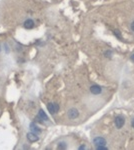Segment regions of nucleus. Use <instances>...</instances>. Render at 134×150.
<instances>
[{"instance_id": "f257e3e1", "label": "nucleus", "mask_w": 134, "mask_h": 150, "mask_svg": "<svg viewBox=\"0 0 134 150\" xmlns=\"http://www.w3.org/2000/svg\"><path fill=\"white\" fill-rule=\"evenodd\" d=\"M47 107H48V110L50 111L51 114H55L59 110V105L57 103H49Z\"/></svg>"}, {"instance_id": "f03ea898", "label": "nucleus", "mask_w": 134, "mask_h": 150, "mask_svg": "<svg viewBox=\"0 0 134 150\" xmlns=\"http://www.w3.org/2000/svg\"><path fill=\"white\" fill-rule=\"evenodd\" d=\"M124 123H125V119H124V117L123 116H117V117H115V125H116V127L119 129V128H121L123 125H124Z\"/></svg>"}, {"instance_id": "7ed1b4c3", "label": "nucleus", "mask_w": 134, "mask_h": 150, "mask_svg": "<svg viewBox=\"0 0 134 150\" xmlns=\"http://www.w3.org/2000/svg\"><path fill=\"white\" fill-rule=\"evenodd\" d=\"M93 143H94V145L96 147H98V146H104L106 144V140L104 138H102V137H96L93 140Z\"/></svg>"}, {"instance_id": "20e7f679", "label": "nucleus", "mask_w": 134, "mask_h": 150, "mask_svg": "<svg viewBox=\"0 0 134 150\" xmlns=\"http://www.w3.org/2000/svg\"><path fill=\"white\" fill-rule=\"evenodd\" d=\"M67 114H68V117H69L70 119H75V118L78 117V115H79L78 110L75 109V108H71V109H69V111L67 112Z\"/></svg>"}, {"instance_id": "39448f33", "label": "nucleus", "mask_w": 134, "mask_h": 150, "mask_svg": "<svg viewBox=\"0 0 134 150\" xmlns=\"http://www.w3.org/2000/svg\"><path fill=\"white\" fill-rule=\"evenodd\" d=\"M90 91H91V93H93V94L97 95V94L101 93L102 89H101V87H100L99 85H92V86L90 87Z\"/></svg>"}, {"instance_id": "423d86ee", "label": "nucleus", "mask_w": 134, "mask_h": 150, "mask_svg": "<svg viewBox=\"0 0 134 150\" xmlns=\"http://www.w3.org/2000/svg\"><path fill=\"white\" fill-rule=\"evenodd\" d=\"M27 139L30 142H35L38 140V136L36 135V133H28L27 134Z\"/></svg>"}, {"instance_id": "0eeeda50", "label": "nucleus", "mask_w": 134, "mask_h": 150, "mask_svg": "<svg viewBox=\"0 0 134 150\" xmlns=\"http://www.w3.org/2000/svg\"><path fill=\"white\" fill-rule=\"evenodd\" d=\"M24 26H25V28H27V29H31V28L34 26V22H33V20H31V19L26 20V21L24 22Z\"/></svg>"}, {"instance_id": "6e6552de", "label": "nucleus", "mask_w": 134, "mask_h": 150, "mask_svg": "<svg viewBox=\"0 0 134 150\" xmlns=\"http://www.w3.org/2000/svg\"><path fill=\"white\" fill-rule=\"evenodd\" d=\"M38 117H39V118H41V119H43V120H45V121H46V120H48V116L46 115V113H45V112H44L42 109L39 111Z\"/></svg>"}, {"instance_id": "1a4fd4ad", "label": "nucleus", "mask_w": 134, "mask_h": 150, "mask_svg": "<svg viewBox=\"0 0 134 150\" xmlns=\"http://www.w3.org/2000/svg\"><path fill=\"white\" fill-rule=\"evenodd\" d=\"M30 128H31V130H32L34 133H36V134H37V133H40V131H41L40 129H38V127H37L34 123H31V124H30Z\"/></svg>"}, {"instance_id": "9d476101", "label": "nucleus", "mask_w": 134, "mask_h": 150, "mask_svg": "<svg viewBox=\"0 0 134 150\" xmlns=\"http://www.w3.org/2000/svg\"><path fill=\"white\" fill-rule=\"evenodd\" d=\"M66 147H67V144L64 143V142H61V143H59V145H58V149H65Z\"/></svg>"}, {"instance_id": "9b49d317", "label": "nucleus", "mask_w": 134, "mask_h": 150, "mask_svg": "<svg viewBox=\"0 0 134 150\" xmlns=\"http://www.w3.org/2000/svg\"><path fill=\"white\" fill-rule=\"evenodd\" d=\"M96 148H97V150H107V147H105V146H98Z\"/></svg>"}, {"instance_id": "f8f14e48", "label": "nucleus", "mask_w": 134, "mask_h": 150, "mask_svg": "<svg viewBox=\"0 0 134 150\" xmlns=\"http://www.w3.org/2000/svg\"><path fill=\"white\" fill-rule=\"evenodd\" d=\"M131 29H132V30L134 31V21L132 22V24H131Z\"/></svg>"}, {"instance_id": "ddd939ff", "label": "nucleus", "mask_w": 134, "mask_h": 150, "mask_svg": "<svg viewBox=\"0 0 134 150\" xmlns=\"http://www.w3.org/2000/svg\"><path fill=\"white\" fill-rule=\"evenodd\" d=\"M79 149H85V146H80V148Z\"/></svg>"}, {"instance_id": "4468645a", "label": "nucleus", "mask_w": 134, "mask_h": 150, "mask_svg": "<svg viewBox=\"0 0 134 150\" xmlns=\"http://www.w3.org/2000/svg\"><path fill=\"white\" fill-rule=\"evenodd\" d=\"M131 60H132V61H134V54L132 55V56H131Z\"/></svg>"}, {"instance_id": "2eb2a0df", "label": "nucleus", "mask_w": 134, "mask_h": 150, "mask_svg": "<svg viewBox=\"0 0 134 150\" xmlns=\"http://www.w3.org/2000/svg\"><path fill=\"white\" fill-rule=\"evenodd\" d=\"M132 126L134 127V119H133V121H132Z\"/></svg>"}]
</instances>
